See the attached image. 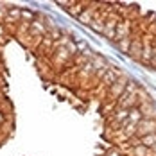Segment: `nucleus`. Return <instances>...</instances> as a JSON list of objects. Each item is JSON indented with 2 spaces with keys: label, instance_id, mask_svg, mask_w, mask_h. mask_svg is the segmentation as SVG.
Wrapping results in <instances>:
<instances>
[{
  "label": "nucleus",
  "instance_id": "nucleus-6",
  "mask_svg": "<svg viewBox=\"0 0 156 156\" xmlns=\"http://www.w3.org/2000/svg\"><path fill=\"white\" fill-rule=\"evenodd\" d=\"M0 41H4V27H2V23H0Z\"/></svg>",
  "mask_w": 156,
  "mask_h": 156
},
{
  "label": "nucleus",
  "instance_id": "nucleus-4",
  "mask_svg": "<svg viewBox=\"0 0 156 156\" xmlns=\"http://www.w3.org/2000/svg\"><path fill=\"white\" fill-rule=\"evenodd\" d=\"M106 156H120V154H119L117 151H113V149H109V151H108V154H106Z\"/></svg>",
  "mask_w": 156,
  "mask_h": 156
},
{
  "label": "nucleus",
  "instance_id": "nucleus-1",
  "mask_svg": "<svg viewBox=\"0 0 156 156\" xmlns=\"http://www.w3.org/2000/svg\"><path fill=\"white\" fill-rule=\"evenodd\" d=\"M7 22H22V9L20 7H7V15H5Z\"/></svg>",
  "mask_w": 156,
  "mask_h": 156
},
{
  "label": "nucleus",
  "instance_id": "nucleus-5",
  "mask_svg": "<svg viewBox=\"0 0 156 156\" xmlns=\"http://www.w3.org/2000/svg\"><path fill=\"white\" fill-rule=\"evenodd\" d=\"M5 15H7V9H4V7L0 5V18H2V16H5Z\"/></svg>",
  "mask_w": 156,
  "mask_h": 156
},
{
  "label": "nucleus",
  "instance_id": "nucleus-3",
  "mask_svg": "<svg viewBox=\"0 0 156 156\" xmlns=\"http://www.w3.org/2000/svg\"><path fill=\"white\" fill-rule=\"evenodd\" d=\"M34 13L32 11H29V9H22V20L23 22H34Z\"/></svg>",
  "mask_w": 156,
  "mask_h": 156
},
{
  "label": "nucleus",
  "instance_id": "nucleus-2",
  "mask_svg": "<svg viewBox=\"0 0 156 156\" xmlns=\"http://www.w3.org/2000/svg\"><path fill=\"white\" fill-rule=\"evenodd\" d=\"M31 29L36 32H40V34H47L45 32V27H43V23H40L38 20H34V22H31Z\"/></svg>",
  "mask_w": 156,
  "mask_h": 156
},
{
  "label": "nucleus",
  "instance_id": "nucleus-7",
  "mask_svg": "<svg viewBox=\"0 0 156 156\" xmlns=\"http://www.w3.org/2000/svg\"><path fill=\"white\" fill-rule=\"evenodd\" d=\"M4 120H5V117H4V113L0 111V124H4Z\"/></svg>",
  "mask_w": 156,
  "mask_h": 156
}]
</instances>
